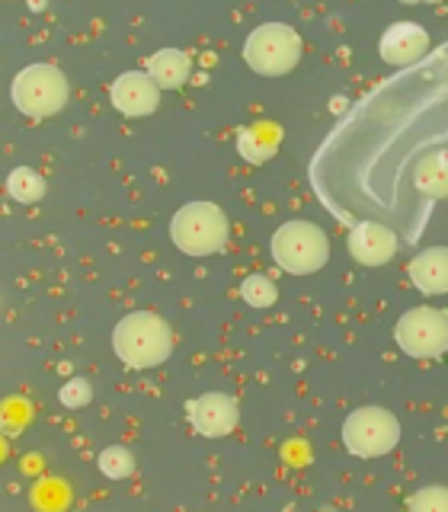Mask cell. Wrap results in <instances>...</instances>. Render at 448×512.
I'll use <instances>...</instances> for the list:
<instances>
[{"mask_svg": "<svg viewBox=\"0 0 448 512\" xmlns=\"http://www.w3.org/2000/svg\"><path fill=\"white\" fill-rule=\"evenodd\" d=\"M413 183L423 196L445 199L448 196V154H442V151L426 154L413 170Z\"/></svg>", "mask_w": 448, "mask_h": 512, "instance_id": "15", "label": "cell"}, {"mask_svg": "<svg viewBox=\"0 0 448 512\" xmlns=\"http://www.w3.org/2000/svg\"><path fill=\"white\" fill-rule=\"evenodd\" d=\"M407 506L413 512H448V490L445 487H426L420 493H413Z\"/></svg>", "mask_w": 448, "mask_h": 512, "instance_id": "20", "label": "cell"}, {"mask_svg": "<svg viewBox=\"0 0 448 512\" xmlns=\"http://www.w3.org/2000/svg\"><path fill=\"white\" fill-rule=\"evenodd\" d=\"M68 96H71L68 77H64V71L58 68V64H48V61L26 64L10 84L13 106L29 119L58 116V112L68 106Z\"/></svg>", "mask_w": 448, "mask_h": 512, "instance_id": "4", "label": "cell"}, {"mask_svg": "<svg viewBox=\"0 0 448 512\" xmlns=\"http://www.w3.org/2000/svg\"><path fill=\"white\" fill-rule=\"evenodd\" d=\"M45 4H48V0H29V10L39 13V10H45Z\"/></svg>", "mask_w": 448, "mask_h": 512, "instance_id": "21", "label": "cell"}, {"mask_svg": "<svg viewBox=\"0 0 448 512\" xmlns=\"http://www.w3.org/2000/svg\"><path fill=\"white\" fill-rule=\"evenodd\" d=\"M231 221L215 202H186L170 218V240L186 256H215L228 247Z\"/></svg>", "mask_w": 448, "mask_h": 512, "instance_id": "3", "label": "cell"}, {"mask_svg": "<svg viewBox=\"0 0 448 512\" xmlns=\"http://www.w3.org/2000/svg\"><path fill=\"white\" fill-rule=\"evenodd\" d=\"M109 103L128 119L151 116V112L160 106V87L154 84L148 71H125L112 80Z\"/></svg>", "mask_w": 448, "mask_h": 512, "instance_id": "10", "label": "cell"}, {"mask_svg": "<svg viewBox=\"0 0 448 512\" xmlns=\"http://www.w3.org/2000/svg\"><path fill=\"white\" fill-rule=\"evenodd\" d=\"M343 445L349 455L356 458H384L391 455L404 429H400V420L384 407H356L346 420H343Z\"/></svg>", "mask_w": 448, "mask_h": 512, "instance_id": "6", "label": "cell"}, {"mask_svg": "<svg viewBox=\"0 0 448 512\" xmlns=\"http://www.w3.org/2000/svg\"><path fill=\"white\" fill-rule=\"evenodd\" d=\"M240 298H244L250 308L266 311L279 301V288L269 276H263V272H250V276L240 282Z\"/></svg>", "mask_w": 448, "mask_h": 512, "instance_id": "17", "label": "cell"}, {"mask_svg": "<svg viewBox=\"0 0 448 512\" xmlns=\"http://www.w3.org/2000/svg\"><path fill=\"white\" fill-rule=\"evenodd\" d=\"M45 176L39 170H32V167H13L10 176H7V192H10V199L13 202H20V205H36L45 199Z\"/></svg>", "mask_w": 448, "mask_h": 512, "instance_id": "16", "label": "cell"}, {"mask_svg": "<svg viewBox=\"0 0 448 512\" xmlns=\"http://www.w3.org/2000/svg\"><path fill=\"white\" fill-rule=\"evenodd\" d=\"M96 464H100L103 477L109 480H125L135 474V455L128 452L125 445H106L100 458H96Z\"/></svg>", "mask_w": 448, "mask_h": 512, "instance_id": "18", "label": "cell"}, {"mask_svg": "<svg viewBox=\"0 0 448 512\" xmlns=\"http://www.w3.org/2000/svg\"><path fill=\"white\" fill-rule=\"evenodd\" d=\"M407 276L416 292L429 298L448 295V247H426L407 263Z\"/></svg>", "mask_w": 448, "mask_h": 512, "instance_id": "12", "label": "cell"}, {"mask_svg": "<svg viewBox=\"0 0 448 512\" xmlns=\"http://www.w3.org/2000/svg\"><path fill=\"white\" fill-rule=\"evenodd\" d=\"M144 71L151 74L160 90H180L192 74V58L183 48H157L144 64Z\"/></svg>", "mask_w": 448, "mask_h": 512, "instance_id": "13", "label": "cell"}, {"mask_svg": "<svg viewBox=\"0 0 448 512\" xmlns=\"http://www.w3.org/2000/svg\"><path fill=\"white\" fill-rule=\"evenodd\" d=\"M304 42L295 26L285 23H263L244 39V61L247 68L260 77H285L298 68Z\"/></svg>", "mask_w": 448, "mask_h": 512, "instance_id": "5", "label": "cell"}, {"mask_svg": "<svg viewBox=\"0 0 448 512\" xmlns=\"http://www.w3.org/2000/svg\"><path fill=\"white\" fill-rule=\"evenodd\" d=\"M378 52H381V61H388L391 68H407V64L426 58L429 32L413 20H397L381 32Z\"/></svg>", "mask_w": 448, "mask_h": 512, "instance_id": "11", "label": "cell"}, {"mask_svg": "<svg viewBox=\"0 0 448 512\" xmlns=\"http://www.w3.org/2000/svg\"><path fill=\"white\" fill-rule=\"evenodd\" d=\"M186 416H189V423L199 436L224 439V436H231L240 423V404H237L234 394L208 391V394H199L196 400H189Z\"/></svg>", "mask_w": 448, "mask_h": 512, "instance_id": "8", "label": "cell"}, {"mask_svg": "<svg viewBox=\"0 0 448 512\" xmlns=\"http://www.w3.org/2000/svg\"><path fill=\"white\" fill-rule=\"evenodd\" d=\"M112 349L128 368L148 372L173 356V330L154 311H132L112 330Z\"/></svg>", "mask_w": 448, "mask_h": 512, "instance_id": "1", "label": "cell"}, {"mask_svg": "<svg viewBox=\"0 0 448 512\" xmlns=\"http://www.w3.org/2000/svg\"><path fill=\"white\" fill-rule=\"evenodd\" d=\"M346 247H349V256L362 266H384L394 260L397 253V234L388 228V224L381 221H356L352 224V231L346 237Z\"/></svg>", "mask_w": 448, "mask_h": 512, "instance_id": "9", "label": "cell"}, {"mask_svg": "<svg viewBox=\"0 0 448 512\" xmlns=\"http://www.w3.org/2000/svg\"><path fill=\"white\" fill-rule=\"evenodd\" d=\"M58 400L68 410H80V407H87L90 400H93V388H90V381L87 378H80V375H74V378H68L61 384V391H58Z\"/></svg>", "mask_w": 448, "mask_h": 512, "instance_id": "19", "label": "cell"}, {"mask_svg": "<svg viewBox=\"0 0 448 512\" xmlns=\"http://www.w3.org/2000/svg\"><path fill=\"white\" fill-rule=\"evenodd\" d=\"M279 148V128L276 125H250L237 135V154L247 164H266Z\"/></svg>", "mask_w": 448, "mask_h": 512, "instance_id": "14", "label": "cell"}, {"mask_svg": "<svg viewBox=\"0 0 448 512\" xmlns=\"http://www.w3.org/2000/svg\"><path fill=\"white\" fill-rule=\"evenodd\" d=\"M0 432H4V420H0Z\"/></svg>", "mask_w": 448, "mask_h": 512, "instance_id": "23", "label": "cell"}, {"mask_svg": "<svg viewBox=\"0 0 448 512\" xmlns=\"http://www.w3.org/2000/svg\"><path fill=\"white\" fill-rule=\"evenodd\" d=\"M400 4H407V7H416V4H432V0H400Z\"/></svg>", "mask_w": 448, "mask_h": 512, "instance_id": "22", "label": "cell"}, {"mask_svg": "<svg viewBox=\"0 0 448 512\" xmlns=\"http://www.w3.org/2000/svg\"><path fill=\"white\" fill-rule=\"evenodd\" d=\"M269 253L288 276H311V272L324 269L330 260V237L320 224L292 218L272 231Z\"/></svg>", "mask_w": 448, "mask_h": 512, "instance_id": "2", "label": "cell"}, {"mask_svg": "<svg viewBox=\"0 0 448 512\" xmlns=\"http://www.w3.org/2000/svg\"><path fill=\"white\" fill-rule=\"evenodd\" d=\"M394 343L410 359H439L442 352H448V311L410 308L397 317Z\"/></svg>", "mask_w": 448, "mask_h": 512, "instance_id": "7", "label": "cell"}]
</instances>
